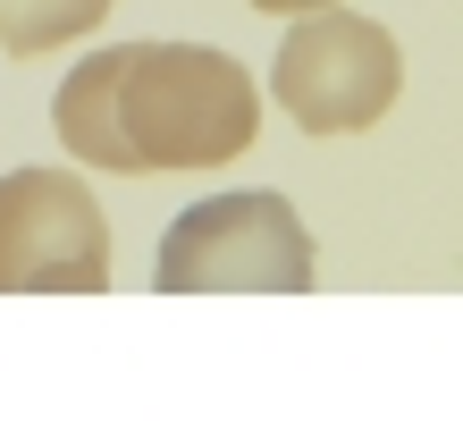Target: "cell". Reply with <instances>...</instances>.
Instances as JSON below:
<instances>
[{"mask_svg":"<svg viewBox=\"0 0 463 438\" xmlns=\"http://www.w3.org/2000/svg\"><path fill=\"white\" fill-rule=\"evenodd\" d=\"M68 160L118 177H169V169H220L244 160L261 135L253 68L211 43H110L68 68L51 93Z\"/></svg>","mask_w":463,"mask_h":438,"instance_id":"6da1fadb","label":"cell"},{"mask_svg":"<svg viewBox=\"0 0 463 438\" xmlns=\"http://www.w3.org/2000/svg\"><path fill=\"white\" fill-rule=\"evenodd\" d=\"M152 279L160 295H312V228L269 186L211 195L169 219Z\"/></svg>","mask_w":463,"mask_h":438,"instance_id":"7a4b0ae2","label":"cell"},{"mask_svg":"<svg viewBox=\"0 0 463 438\" xmlns=\"http://www.w3.org/2000/svg\"><path fill=\"white\" fill-rule=\"evenodd\" d=\"M396 93H404V51L379 17H354L337 0L295 9L279 68H269V101L304 135H363L396 110Z\"/></svg>","mask_w":463,"mask_h":438,"instance_id":"3957f363","label":"cell"},{"mask_svg":"<svg viewBox=\"0 0 463 438\" xmlns=\"http://www.w3.org/2000/svg\"><path fill=\"white\" fill-rule=\"evenodd\" d=\"M110 228L76 169H9L0 177V295H101Z\"/></svg>","mask_w":463,"mask_h":438,"instance_id":"277c9868","label":"cell"},{"mask_svg":"<svg viewBox=\"0 0 463 438\" xmlns=\"http://www.w3.org/2000/svg\"><path fill=\"white\" fill-rule=\"evenodd\" d=\"M118 0H0V51L9 60H43L76 34H93Z\"/></svg>","mask_w":463,"mask_h":438,"instance_id":"5b68a950","label":"cell"},{"mask_svg":"<svg viewBox=\"0 0 463 438\" xmlns=\"http://www.w3.org/2000/svg\"><path fill=\"white\" fill-rule=\"evenodd\" d=\"M261 17H295V9H320V0H253Z\"/></svg>","mask_w":463,"mask_h":438,"instance_id":"8992f818","label":"cell"}]
</instances>
